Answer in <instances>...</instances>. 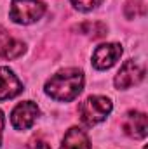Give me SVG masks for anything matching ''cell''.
Masks as SVG:
<instances>
[{
	"mask_svg": "<svg viewBox=\"0 0 148 149\" xmlns=\"http://www.w3.org/2000/svg\"><path fill=\"white\" fill-rule=\"evenodd\" d=\"M84 88V73L77 68H66L52 74L45 83V94L59 102H70Z\"/></svg>",
	"mask_w": 148,
	"mask_h": 149,
	"instance_id": "obj_1",
	"label": "cell"
},
{
	"mask_svg": "<svg viewBox=\"0 0 148 149\" xmlns=\"http://www.w3.org/2000/svg\"><path fill=\"white\" fill-rule=\"evenodd\" d=\"M111 109H113V104H111V101L108 97L91 95L80 104L78 113H80V120H82L84 125L94 127V125L101 123L103 120H106V116L111 113Z\"/></svg>",
	"mask_w": 148,
	"mask_h": 149,
	"instance_id": "obj_2",
	"label": "cell"
},
{
	"mask_svg": "<svg viewBox=\"0 0 148 149\" xmlns=\"http://www.w3.org/2000/svg\"><path fill=\"white\" fill-rule=\"evenodd\" d=\"M45 14V3L40 0H12L9 17L16 24H33Z\"/></svg>",
	"mask_w": 148,
	"mask_h": 149,
	"instance_id": "obj_3",
	"label": "cell"
},
{
	"mask_svg": "<svg viewBox=\"0 0 148 149\" xmlns=\"http://www.w3.org/2000/svg\"><path fill=\"white\" fill-rule=\"evenodd\" d=\"M145 78V63L136 61V59H129L122 64V68L118 70V73L115 74V87L120 90L131 88L134 85H138L141 80Z\"/></svg>",
	"mask_w": 148,
	"mask_h": 149,
	"instance_id": "obj_4",
	"label": "cell"
},
{
	"mask_svg": "<svg viewBox=\"0 0 148 149\" xmlns=\"http://www.w3.org/2000/svg\"><path fill=\"white\" fill-rule=\"evenodd\" d=\"M40 109L35 102L32 101H25L21 104H18L12 113H11V123L16 130H28L33 127V123L37 121Z\"/></svg>",
	"mask_w": 148,
	"mask_h": 149,
	"instance_id": "obj_5",
	"label": "cell"
},
{
	"mask_svg": "<svg viewBox=\"0 0 148 149\" xmlns=\"http://www.w3.org/2000/svg\"><path fill=\"white\" fill-rule=\"evenodd\" d=\"M122 56V47L118 43H101L92 54V66L99 71L110 70Z\"/></svg>",
	"mask_w": 148,
	"mask_h": 149,
	"instance_id": "obj_6",
	"label": "cell"
},
{
	"mask_svg": "<svg viewBox=\"0 0 148 149\" xmlns=\"http://www.w3.org/2000/svg\"><path fill=\"white\" fill-rule=\"evenodd\" d=\"M124 132L132 139H145L148 134V118L141 111H129L122 121Z\"/></svg>",
	"mask_w": 148,
	"mask_h": 149,
	"instance_id": "obj_7",
	"label": "cell"
},
{
	"mask_svg": "<svg viewBox=\"0 0 148 149\" xmlns=\"http://www.w3.org/2000/svg\"><path fill=\"white\" fill-rule=\"evenodd\" d=\"M23 92V83L21 80L14 74L12 70L0 66V102L14 99Z\"/></svg>",
	"mask_w": 148,
	"mask_h": 149,
	"instance_id": "obj_8",
	"label": "cell"
},
{
	"mask_svg": "<svg viewBox=\"0 0 148 149\" xmlns=\"http://www.w3.org/2000/svg\"><path fill=\"white\" fill-rule=\"evenodd\" d=\"M61 149H91V141L82 128L72 127L63 137Z\"/></svg>",
	"mask_w": 148,
	"mask_h": 149,
	"instance_id": "obj_9",
	"label": "cell"
},
{
	"mask_svg": "<svg viewBox=\"0 0 148 149\" xmlns=\"http://www.w3.org/2000/svg\"><path fill=\"white\" fill-rule=\"evenodd\" d=\"M26 50V45L19 40H12L9 38L2 47H0V57L2 59H18L19 56H23Z\"/></svg>",
	"mask_w": 148,
	"mask_h": 149,
	"instance_id": "obj_10",
	"label": "cell"
},
{
	"mask_svg": "<svg viewBox=\"0 0 148 149\" xmlns=\"http://www.w3.org/2000/svg\"><path fill=\"white\" fill-rule=\"evenodd\" d=\"M101 2H103V0H72L73 7L78 9V10H82V12H89V10L96 9Z\"/></svg>",
	"mask_w": 148,
	"mask_h": 149,
	"instance_id": "obj_11",
	"label": "cell"
},
{
	"mask_svg": "<svg viewBox=\"0 0 148 149\" xmlns=\"http://www.w3.org/2000/svg\"><path fill=\"white\" fill-rule=\"evenodd\" d=\"M26 149H51V146H49L47 141H44L42 137H33V139L28 142Z\"/></svg>",
	"mask_w": 148,
	"mask_h": 149,
	"instance_id": "obj_12",
	"label": "cell"
},
{
	"mask_svg": "<svg viewBox=\"0 0 148 149\" xmlns=\"http://www.w3.org/2000/svg\"><path fill=\"white\" fill-rule=\"evenodd\" d=\"M2 132H4V113L0 111V144H2Z\"/></svg>",
	"mask_w": 148,
	"mask_h": 149,
	"instance_id": "obj_13",
	"label": "cell"
}]
</instances>
